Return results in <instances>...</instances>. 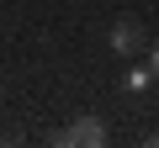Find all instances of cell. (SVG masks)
Segmentation results:
<instances>
[{
    "mask_svg": "<svg viewBox=\"0 0 159 148\" xmlns=\"http://www.w3.org/2000/svg\"><path fill=\"white\" fill-rule=\"evenodd\" d=\"M148 69L159 74V42H148Z\"/></svg>",
    "mask_w": 159,
    "mask_h": 148,
    "instance_id": "5b68a950",
    "label": "cell"
},
{
    "mask_svg": "<svg viewBox=\"0 0 159 148\" xmlns=\"http://www.w3.org/2000/svg\"><path fill=\"white\" fill-rule=\"evenodd\" d=\"M111 53L117 58H133V53H143V27L133 21V16H122V21H111Z\"/></svg>",
    "mask_w": 159,
    "mask_h": 148,
    "instance_id": "6da1fadb",
    "label": "cell"
},
{
    "mask_svg": "<svg viewBox=\"0 0 159 148\" xmlns=\"http://www.w3.org/2000/svg\"><path fill=\"white\" fill-rule=\"evenodd\" d=\"M90 148H106V143H90Z\"/></svg>",
    "mask_w": 159,
    "mask_h": 148,
    "instance_id": "ba28073f",
    "label": "cell"
},
{
    "mask_svg": "<svg viewBox=\"0 0 159 148\" xmlns=\"http://www.w3.org/2000/svg\"><path fill=\"white\" fill-rule=\"evenodd\" d=\"M148 80H154V69H127L122 90H127V95H143V90H148Z\"/></svg>",
    "mask_w": 159,
    "mask_h": 148,
    "instance_id": "3957f363",
    "label": "cell"
},
{
    "mask_svg": "<svg viewBox=\"0 0 159 148\" xmlns=\"http://www.w3.org/2000/svg\"><path fill=\"white\" fill-rule=\"evenodd\" d=\"M74 132H80V148H90V143H106V122L101 116H80V122H69Z\"/></svg>",
    "mask_w": 159,
    "mask_h": 148,
    "instance_id": "7a4b0ae2",
    "label": "cell"
},
{
    "mask_svg": "<svg viewBox=\"0 0 159 148\" xmlns=\"http://www.w3.org/2000/svg\"><path fill=\"white\" fill-rule=\"evenodd\" d=\"M143 148H159V132H148V137H143Z\"/></svg>",
    "mask_w": 159,
    "mask_h": 148,
    "instance_id": "52a82bcc",
    "label": "cell"
},
{
    "mask_svg": "<svg viewBox=\"0 0 159 148\" xmlns=\"http://www.w3.org/2000/svg\"><path fill=\"white\" fill-rule=\"evenodd\" d=\"M0 148H27V143L21 137H0Z\"/></svg>",
    "mask_w": 159,
    "mask_h": 148,
    "instance_id": "8992f818",
    "label": "cell"
},
{
    "mask_svg": "<svg viewBox=\"0 0 159 148\" xmlns=\"http://www.w3.org/2000/svg\"><path fill=\"white\" fill-rule=\"evenodd\" d=\"M48 148H80V132L74 127H58V132H48Z\"/></svg>",
    "mask_w": 159,
    "mask_h": 148,
    "instance_id": "277c9868",
    "label": "cell"
}]
</instances>
